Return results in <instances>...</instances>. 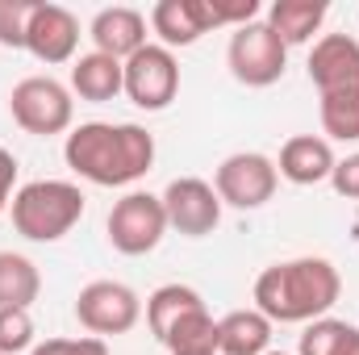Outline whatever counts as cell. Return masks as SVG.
<instances>
[{
  "instance_id": "4",
  "label": "cell",
  "mask_w": 359,
  "mask_h": 355,
  "mask_svg": "<svg viewBox=\"0 0 359 355\" xmlns=\"http://www.w3.org/2000/svg\"><path fill=\"white\" fill-rule=\"evenodd\" d=\"M226 59H230V72H234L238 84H247V88H268V84H276V80L284 76L288 46H284V38L271 29L268 21H251V25H243V29L230 38Z\"/></svg>"
},
{
  "instance_id": "2",
  "label": "cell",
  "mask_w": 359,
  "mask_h": 355,
  "mask_svg": "<svg viewBox=\"0 0 359 355\" xmlns=\"http://www.w3.org/2000/svg\"><path fill=\"white\" fill-rule=\"evenodd\" d=\"M343 293L339 267L330 260H288L255 280V305L268 322H309L322 318Z\"/></svg>"
},
{
  "instance_id": "22",
  "label": "cell",
  "mask_w": 359,
  "mask_h": 355,
  "mask_svg": "<svg viewBox=\"0 0 359 355\" xmlns=\"http://www.w3.org/2000/svg\"><path fill=\"white\" fill-rule=\"evenodd\" d=\"M322 130L330 138H343V142L359 138V92H330V96H322Z\"/></svg>"
},
{
  "instance_id": "31",
  "label": "cell",
  "mask_w": 359,
  "mask_h": 355,
  "mask_svg": "<svg viewBox=\"0 0 359 355\" xmlns=\"http://www.w3.org/2000/svg\"><path fill=\"white\" fill-rule=\"evenodd\" d=\"M264 355H284V351H264Z\"/></svg>"
},
{
  "instance_id": "1",
  "label": "cell",
  "mask_w": 359,
  "mask_h": 355,
  "mask_svg": "<svg viewBox=\"0 0 359 355\" xmlns=\"http://www.w3.org/2000/svg\"><path fill=\"white\" fill-rule=\"evenodd\" d=\"M63 159L76 176L92 180L100 188L134 184L151 172L155 163V138L142 126H109V121H88L67 134Z\"/></svg>"
},
{
  "instance_id": "9",
  "label": "cell",
  "mask_w": 359,
  "mask_h": 355,
  "mask_svg": "<svg viewBox=\"0 0 359 355\" xmlns=\"http://www.w3.org/2000/svg\"><path fill=\"white\" fill-rule=\"evenodd\" d=\"M276 184H280V172H276V163H271L268 155L238 151V155H230L217 168L213 192L226 205H234V209H259V205H268L271 196H276Z\"/></svg>"
},
{
  "instance_id": "11",
  "label": "cell",
  "mask_w": 359,
  "mask_h": 355,
  "mask_svg": "<svg viewBox=\"0 0 359 355\" xmlns=\"http://www.w3.org/2000/svg\"><path fill=\"white\" fill-rule=\"evenodd\" d=\"M309 80L322 96L359 92V42L347 34H326L309 55Z\"/></svg>"
},
{
  "instance_id": "23",
  "label": "cell",
  "mask_w": 359,
  "mask_h": 355,
  "mask_svg": "<svg viewBox=\"0 0 359 355\" xmlns=\"http://www.w3.org/2000/svg\"><path fill=\"white\" fill-rule=\"evenodd\" d=\"M34 8H38V0H0V46H8V51L25 46Z\"/></svg>"
},
{
  "instance_id": "17",
  "label": "cell",
  "mask_w": 359,
  "mask_h": 355,
  "mask_svg": "<svg viewBox=\"0 0 359 355\" xmlns=\"http://www.w3.org/2000/svg\"><path fill=\"white\" fill-rule=\"evenodd\" d=\"M159 343H163L172 355H217V343H222V339H217L213 314H209L205 305H196V309L180 314Z\"/></svg>"
},
{
  "instance_id": "29",
  "label": "cell",
  "mask_w": 359,
  "mask_h": 355,
  "mask_svg": "<svg viewBox=\"0 0 359 355\" xmlns=\"http://www.w3.org/2000/svg\"><path fill=\"white\" fill-rule=\"evenodd\" d=\"M334 355H359V326H347V335H343V343H339Z\"/></svg>"
},
{
  "instance_id": "13",
  "label": "cell",
  "mask_w": 359,
  "mask_h": 355,
  "mask_svg": "<svg viewBox=\"0 0 359 355\" xmlns=\"http://www.w3.org/2000/svg\"><path fill=\"white\" fill-rule=\"evenodd\" d=\"M92 42H96L100 55L121 63V59H130L147 46V17L138 8H126V4L100 8L96 21H92Z\"/></svg>"
},
{
  "instance_id": "6",
  "label": "cell",
  "mask_w": 359,
  "mask_h": 355,
  "mask_svg": "<svg viewBox=\"0 0 359 355\" xmlns=\"http://www.w3.org/2000/svg\"><path fill=\"white\" fill-rule=\"evenodd\" d=\"M8 109H13V121L25 134H38V138L63 134L72 126V92L59 80H50V76L21 80L13 88V96H8Z\"/></svg>"
},
{
  "instance_id": "25",
  "label": "cell",
  "mask_w": 359,
  "mask_h": 355,
  "mask_svg": "<svg viewBox=\"0 0 359 355\" xmlns=\"http://www.w3.org/2000/svg\"><path fill=\"white\" fill-rule=\"evenodd\" d=\"M343 335H347V322H339V318H318V322L301 335V355H334L339 343H343Z\"/></svg>"
},
{
  "instance_id": "27",
  "label": "cell",
  "mask_w": 359,
  "mask_h": 355,
  "mask_svg": "<svg viewBox=\"0 0 359 355\" xmlns=\"http://www.w3.org/2000/svg\"><path fill=\"white\" fill-rule=\"evenodd\" d=\"M13 180H17V159L0 147V209L8 205V192H13Z\"/></svg>"
},
{
  "instance_id": "24",
  "label": "cell",
  "mask_w": 359,
  "mask_h": 355,
  "mask_svg": "<svg viewBox=\"0 0 359 355\" xmlns=\"http://www.w3.org/2000/svg\"><path fill=\"white\" fill-rule=\"evenodd\" d=\"M34 343L29 309H0V355H17Z\"/></svg>"
},
{
  "instance_id": "8",
  "label": "cell",
  "mask_w": 359,
  "mask_h": 355,
  "mask_svg": "<svg viewBox=\"0 0 359 355\" xmlns=\"http://www.w3.org/2000/svg\"><path fill=\"white\" fill-rule=\"evenodd\" d=\"M121 67H126V96H130L138 109L155 113V109H168V105L176 100L180 63L168 46H151V42H147V46H142L138 55H130Z\"/></svg>"
},
{
  "instance_id": "3",
  "label": "cell",
  "mask_w": 359,
  "mask_h": 355,
  "mask_svg": "<svg viewBox=\"0 0 359 355\" xmlns=\"http://www.w3.org/2000/svg\"><path fill=\"white\" fill-rule=\"evenodd\" d=\"M84 217V192L67 180H34L13 196V226L29 243H55Z\"/></svg>"
},
{
  "instance_id": "12",
  "label": "cell",
  "mask_w": 359,
  "mask_h": 355,
  "mask_svg": "<svg viewBox=\"0 0 359 355\" xmlns=\"http://www.w3.org/2000/svg\"><path fill=\"white\" fill-rule=\"evenodd\" d=\"M80 42V21L63 8V4H38L29 17V34H25V51L38 63H67L76 55Z\"/></svg>"
},
{
  "instance_id": "26",
  "label": "cell",
  "mask_w": 359,
  "mask_h": 355,
  "mask_svg": "<svg viewBox=\"0 0 359 355\" xmlns=\"http://www.w3.org/2000/svg\"><path fill=\"white\" fill-rule=\"evenodd\" d=\"M334 188H339V196H351V201H359V155H351V159H343V163H334Z\"/></svg>"
},
{
  "instance_id": "7",
  "label": "cell",
  "mask_w": 359,
  "mask_h": 355,
  "mask_svg": "<svg viewBox=\"0 0 359 355\" xmlns=\"http://www.w3.org/2000/svg\"><path fill=\"white\" fill-rule=\"evenodd\" d=\"M138 314H142L138 293L126 288V284H117V280H92L76 297V318H80V326L88 330L92 339L134 330Z\"/></svg>"
},
{
  "instance_id": "18",
  "label": "cell",
  "mask_w": 359,
  "mask_h": 355,
  "mask_svg": "<svg viewBox=\"0 0 359 355\" xmlns=\"http://www.w3.org/2000/svg\"><path fill=\"white\" fill-rule=\"evenodd\" d=\"M326 21V0H276L268 8V25L284 38V46L309 42Z\"/></svg>"
},
{
  "instance_id": "15",
  "label": "cell",
  "mask_w": 359,
  "mask_h": 355,
  "mask_svg": "<svg viewBox=\"0 0 359 355\" xmlns=\"http://www.w3.org/2000/svg\"><path fill=\"white\" fill-rule=\"evenodd\" d=\"M72 88H76L80 100L104 105V100H113L117 92H126V67H121L117 59L100 55V51L80 55L76 67H72Z\"/></svg>"
},
{
  "instance_id": "19",
  "label": "cell",
  "mask_w": 359,
  "mask_h": 355,
  "mask_svg": "<svg viewBox=\"0 0 359 355\" xmlns=\"http://www.w3.org/2000/svg\"><path fill=\"white\" fill-rule=\"evenodd\" d=\"M42 293V276L17 251H0V309H29Z\"/></svg>"
},
{
  "instance_id": "10",
  "label": "cell",
  "mask_w": 359,
  "mask_h": 355,
  "mask_svg": "<svg viewBox=\"0 0 359 355\" xmlns=\"http://www.w3.org/2000/svg\"><path fill=\"white\" fill-rule=\"evenodd\" d=\"M163 209H168V226L180 230L184 239H205L222 222V196L213 192V184L196 176L172 180L163 192Z\"/></svg>"
},
{
  "instance_id": "21",
  "label": "cell",
  "mask_w": 359,
  "mask_h": 355,
  "mask_svg": "<svg viewBox=\"0 0 359 355\" xmlns=\"http://www.w3.org/2000/svg\"><path fill=\"white\" fill-rule=\"evenodd\" d=\"M151 25H155V34L168 42V51H172V46H192V42L201 38V25L192 21L188 0H159V4L151 8Z\"/></svg>"
},
{
  "instance_id": "14",
  "label": "cell",
  "mask_w": 359,
  "mask_h": 355,
  "mask_svg": "<svg viewBox=\"0 0 359 355\" xmlns=\"http://www.w3.org/2000/svg\"><path fill=\"white\" fill-rule=\"evenodd\" d=\"M276 172L288 184H322V180L334 176V151L318 134H297V138L284 142Z\"/></svg>"
},
{
  "instance_id": "28",
  "label": "cell",
  "mask_w": 359,
  "mask_h": 355,
  "mask_svg": "<svg viewBox=\"0 0 359 355\" xmlns=\"http://www.w3.org/2000/svg\"><path fill=\"white\" fill-rule=\"evenodd\" d=\"M67 355H109V347H104V339H72L67 343Z\"/></svg>"
},
{
  "instance_id": "5",
  "label": "cell",
  "mask_w": 359,
  "mask_h": 355,
  "mask_svg": "<svg viewBox=\"0 0 359 355\" xmlns=\"http://www.w3.org/2000/svg\"><path fill=\"white\" fill-rule=\"evenodd\" d=\"M168 234V209L163 196L151 192H130L109 209V243L121 255H147L159 247V239Z\"/></svg>"
},
{
  "instance_id": "20",
  "label": "cell",
  "mask_w": 359,
  "mask_h": 355,
  "mask_svg": "<svg viewBox=\"0 0 359 355\" xmlns=\"http://www.w3.org/2000/svg\"><path fill=\"white\" fill-rule=\"evenodd\" d=\"M196 305H205V301H201V293H196V288H188V284H163V288H155V293H151V301H147L151 335H155V339H163V335H168V326L176 322L180 314H188V309H196Z\"/></svg>"
},
{
  "instance_id": "30",
  "label": "cell",
  "mask_w": 359,
  "mask_h": 355,
  "mask_svg": "<svg viewBox=\"0 0 359 355\" xmlns=\"http://www.w3.org/2000/svg\"><path fill=\"white\" fill-rule=\"evenodd\" d=\"M67 343L72 339H46L42 347H34V355H67Z\"/></svg>"
},
{
  "instance_id": "16",
  "label": "cell",
  "mask_w": 359,
  "mask_h": 355,
  "mask_svg": "<svg viewBox=\"0 0 359 355\" xmlns=\"http://www.w3.org/2000/svg\"><path fill=\"white\" fill-rule=\"evenodd\" d=\"M217 355H264L271 343V322L259 309H234L217 322Z\"/></svg>"
}]
</instances>
